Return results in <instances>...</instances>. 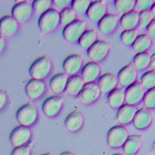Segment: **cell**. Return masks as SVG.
I'll use <instances>...</instances> for the list:
<instances>
[{
	"instance_id": "6da1fadb",
	"label": "cell",
	"mask_w": 155,
	"mask_h": 155,
	"mask_svg": "<svg viewBox=\"0 0 155 155\" xmlns=\"http://www.w3.org/2000/svg\"><path fill=\"white\" fill-rule=\"evenodd\" d=\"M129 136V131L125 126L119 124L114 125L107 133V145L111 149L121 148Z\"/></svg>"
},
{
	"instance_id": "7a4b0ae2",
	"label": "cell",
	"mask_w": 155,
	"mask_h": 155,
	"mask_svg": "<svg viewBox=\"0 0 155 155\" xmlns=\"http://www.w3.org/2000/svg\"><path fill=\"white\" fill-rule=\"evenodd\" d=\"M60 25L59 12L54 8H51L38 17V26L43 33H49L54 31Z\"/></svg>"
},
{
	"instance_id": "3957f363",
	"label": "cell",
	"mask_w": 155,
	"mask_h": 155,
	"mask_svg": "<svg viewBox=\"0 0 155 155\" xmlns=\"http://www.w3.org/2000/svg\"><path fill=\"white\" fill-rule=\"evenodd\" d=\"M52 66L50 58L47 56H42L31 64L29 68V74L32 78L43 80L50 74Z\"/></svg>"
},
{
	"instance_id": "277c9868",
	"label": "cell",
	"mask_w": 155,
	"mask_h": 155,
	"mask_svg": "<svg viewBox=\"0 0 155 155\" xmlns=\"http://www.w3.org/2000/svg\"><path fill=\"white\" fill-rule=\"evenodd\" d=\"M86 30V22L81 19H76L74 21L64 27L62 36L64 40L70 43H76Z\"/></svg>"
},
{
	"instance_id": "5b68a950",
	"label": "cell",
	"mask_w": 155,
	"mask_h": 155,
	"mask_svg": "<svg viewBox=\"0 0 155 155\" xmlns=\"http://www.w3.org/2000/svg\"><path fill=\"white\" fill-rule=\"evenodd\" d=\"M15 116L20 125L29 127L37 121L38 112L37 108L33 104L27 103L21 105L17 110Z\"/></svg>"
},
{
	"instance_id": "8992f818",
	"label": "cell",
	"mask_w": 155,
	"mask_h": 155,
	"mask_svg": "<svg viewBox=\"0 0 155 155\" xmlns=\"http://www.w3.org/2000/svg\"><path fill=\"white\" fill-rule=\"evenodd\" d=\"M101 94L99 86L96 82H88L85 83L77 97L82 104L90 105L99 99Z\"/></svg>"
},
{
	"instance_id": "52a82bcc",
	"label": "cell",
	"mask_w": 155,
	"mask_h": 155,
	"mask_svg": "<svg viewBox=\"0 0 155 155\" xmlns=\"http://www.w3.org/2000/svg\"><path fill=\"white\" fill-rule=\"evenodd\" d=\"M110 49V45L106 41L97 39L87 50V56L90 61L98 63L105 58Z\"/></svg>"
},
{
	"instance_id": "ba28073f",
	"label": "cell",
	"mask_w": 155,
	"mask_h": 155,
	"mask_svg": "<svg viewBox=\"0 0 155 155\" xmlns=\"http://www.w3.org/2000/svg\"><path fill=\"white\" fill-rule=\"evenodd\" d=\"M146 90L140 84L139 80L136 81L131 85L125 87V104L134 105H139L143 101Z\"/></svg>"
},
{
	"instance_id": "9c48e42d",
	"label": "cell",
	"mask_w": 155,
	"mask_h": 155,
	"mask_svg": "<svg viewBox=\"0 0 155 155\" xmlns=\"http://www.w3.org/2000/svg\"><path fill=\"white\" fill-rule=\"evenodd\" d=\"M64 99L58 96L53 95L48 97L42 104V111L48 117H54L58 115L63 107Z\"/></svg>"
},
{
	"instance_id": "30bf717a",
	"label": "cell",
	"mask_w": 155,
	"mask_h": 155,
	"mask_svg": "<svg viewBox=\"0 0 155 155\" xmlns=\"http://www.w3.org/2000/svg\"><path fill=\"white\" fill-rule=\"evenodd\" d=\"M32 133L29 127L17 125L14 127L9 135V140L14 147L23 146L29 141Z\"/></svg>"
},
{
	"instance_id": "8fae6325",
	"label": "cell",
	"mask_w": 155,
	"mask_h": 155,
	"mask_svg": "<svg viewBox=\"0 0 155 155\" xmlns=\"http://www.w3.org/2000/svg\"><path fill=\"white\" fill-rule=\"evenodd\" d=\"M153 115L151 110L143 106L137 110L133 120V127L137 130L147 129L153 123Z\"/></svg>"
},
{
	"instance_id": "7c38bea8",
	"label": "cell",
	"mask_w": 155,
	"mask_h": 155,
	"mask_svg": "<svg viewBox=\"0 0 155 155\" xmlns=\"http://www.w3.org/2000/svg\"><path fill=\"white\" fill-rule=\"evenodd\" d=\"M138 72L132 63L125 65L119 70L117 73L118 84L122 87H127L131 85L137 81Z\"/></svg>"
},
{
	"instance_id": "4fadbf2b",
	"label": "cell",
	"mask_w": 155,
	"mask_h": 155,
	"mask_svg": "<svg viewBox=\"0 0 155 155\" xmlns=\"http://www.w3.org/2000/svg\"><path fill=\"white\" fill-rule=\"evenodd\" d=\"M32 5L26 1L16 3L12 9V16L17 22L22 23L25 22L32 15Z\"/></svg>"
},
{
	"instance_id": "5bb4252c",
	"label": "cell",
	"mask_w": 155,
	"mask_h": 155,
	"mask_svg": "<svg viewBox=\"0 0 155 155\" xmlns=\"http://www.w3.org/2000/svg\"><path fill=\"white\" fill-rule=\"evenodd\" d=\"M46 90L47 85L43 80L31 78L27 82L25 87L27 96L32 100H37L43 96Z\"/></svg>"
},
{
	"instance_id": "9a60e30c",
	"label": "cell",
	"mask_w": 155,
	"mask_h": 155,
	"mask_svg": "<svg viewBox=\"0 0 155 155\" xmlns=\"http://www.w3.org/2000/svg\"><path fill=\"white\" fill-rule=\"evenodd\" d=\"M107 13V8L103 1L91 2L87 10L86 15L91 23H98Z\"/></svg>"
},
{
	"instance_id": "2e32d148",
	"label": "cell",
	"mask_w": 155,
	"mask_h": 155,
	"mask_svg": "<svg viewBox=\"0 0 155 155\" xmlns=\"http://www.w3.org/2000/svg\"><path fill=\"white\" fill-rule=\"evenodd\" d=\"M83 66L82 56L78 54H72L65 58L62 63V68L67 75L73 76L78 74Z\"/></svg>"
},
{
	"instance_id": "e0dca14e",
	"label": "cell",
	"mask_w": 155,
	"mask_h": 155,
	"mask_svg": "<svg viewBox=\"0 0 155 155\" xmlns=\"http://www.w3.org/2000/svg\"><path fill=\"white\" fill-rule=\"evenodd\" d=\"M137 110L136 106L124 104L117 109L115 116L116 121L118 124L124 126L131 124L133 122Z\"/></svg>"
},
{
	"instance_id": "ac0fdd59",
	"label": "cell",
	"mask_w": 155,
	"mask_h": 155,
	"mask_svg": "<svg viewBox=\"0 0 155 155\" xmlns=\"http://www.w3.org/2000/svg\"><path fill=\"white\" fill-rule=\"evenodd\" d=\"M97 84L101 94H107L118 86L117 76L111 72L102 74L97 80Z\"/></svg>"
},
{
	"instance_id": "d6986e66",
	"label": "cell",
	"mask_w": 155,
	"mask_h": 155,
	"mask_svg": "<svg viewBox=\"0 0 155 155\" xmlns=\"http://www.w3.org/2000/svg\"><path fill=\"white\" fill-rule=\"evenodd\" d=\"M81 77L85 83L96 82L101 75V68L98 63L87 62L81 70Z\"/></svg>"
},
{
	"instance_id": "ffe728a7",
	"label": "cell",
	"mask_w": 155,
	"mask_h": 155,
	"mask_svg": "<svg viewBox=\"0 0 155 155\" xmlns=\"http://www.w3.org/2000/svg\"><path fill=\"white\" fill-rule=\"evenodd\" d=\"M119 19L117 15L114 13H107L99 22L97 23V29L104 35H110L117 28Z\"/></svg>"
},
{
	"instance_id": "44dd1931",
	"label": "cell",
	"mask_w": 155,
	"mask_h": 155,
	"mask_svg": "<svg viewBox=\"0 0 155 155\" xmlns=\"http://www.w3.org/2000/svg\"><path fill=\"white\" fill-rule=\"evenodd\" d=\"M84 123V117L81 111L74 110L66 116L64 119V125L68 131L72 133L79 131Z\"/></svg>"
},
{
	"instance_id": "7402d4cb",
	"label": "cell",
	"mask_w": 155,
	"mask_h": 155,
	"mask_svg": "<svg viewBox=\"0 0 155 155\" xmlns=\"http://www.w3.org/2000/svg\"><path fill=\"white\" fill-rule=\"evenodd\" d=\"M18 28L19 23L12 15H5L0 18V35L2 37L13 36Z\"/></svg>"
},
{
	"instance_id": "603a6c76",
	"label": "cell",
	"mask_w": 155,
	"mask_h": 155,
	"mask_svg": "<svg viewBox=\"0 0 155 155\" xmlns=\"http://www.w3.org/2000/svg\"><path fill=\"white\" fill-rule=\"evenodd\" d=\"M142 144V137L138 134L129 135L122 146L123 154L124 155H136Z\"/></svg>"
},
{
	"instance_id": "cb8c5ba5",
	"label": "cell",
	"mask_w": 155,
	"mask_h": 155,
	"mask_svg": "<svg viewBox=\"0 0 155 155\" xmlns=\"http://www.w3.org/2000/svg\"><path fill=\"white\" fill-rule=\"evenodd\" d=\"M68 78V76L65 73H56L51 78L48 86L55 94H61L65 91Z\"/></svg>"
},
{
	"instance_id": "d4e9b609",
	"label": "cell",
	"mask_w": 155,
	"mask_h": 155,
	"mask_svg": "<svg viewBox=\"0 0 155 155\" xmlns=\"http://www.w3.org/2000/svg\"><path fill=\"white\" fill-rule=\"evenodd\" d=\"M139 12L135 9L121 15L119 19V25L123 30H134L139 26Z\"/></svg>"
},
{
	"instance_id": "484cf974",
	"label": "cell",
	"mask_w": 155,
	"mask_h": 155,
	"mask_svg": "<svg viewBox=\"0 0 155 155\" xmlns=\"http://www.w3.org/2000/svg\"><path fill=\"white\" fill-rule=\"evenodd\" d=\"M85 84L80 75L70 76L67 81L65 92L72 96H78Z\"/></svg>"
},
{
	"instance_id": "4316f807",
	"label": "cell",
	"mask_w": 155,
	"mask_h": 155,
	"mask_svg": "<svg viewBox=\"0 0 155 155\" xmlns=\"http://www.w3.org/2000/svg\"><path fill=\"white\" fill-rule=\"evenodd\" d=\"M107 104L113 109H117L125 104V89L122 87H117L107 94Z\"/></svg>"
},
{
	"instance_id": "83f0119b",
	"label": "cell",
	"mask_w": 155,
	"mask_h": 155,
	"mask_svg": "<svg viewBox=\"0 0 155 155\" xmlns=\"http://www.w3.org/2000/svg\"><path fill=\"white\" fill-rule=\"evenodd\" d=\"M153 40L146 33L139 34L135 42L131 45V48L135 53L148 52L152 46Z\"/></svg>"
},
{
	"instance_id": "f1b7e54d",
	"label": "cell",
	"mask_w": 155,
	"mask_h": 155,
	"mask_svg": "<svg viewBox=\"0 0 155 155\" xmlns=\"http://www.w3.org/2000/svg\"><path fill=\"white\" fill-rule=\"evenodd\" d=\"M150 56L149 52L137 53L133 56L131 63L138 72L144 71L150 66Z\"/></svg>"
},
{
	"instance_id": "f546056e",
	"label": "cell",
	"mask_w": 155,
	"mask_h": 155,
	"mask_svg": "<svg viewBox=\"0 0 155 155\" xmlns=\"http://www.w3.org/2000/svg\"><path fill=\"white\" fill-rule=\"evenodd\" d=\"M97 40V34L94 29H86L78 41V45L83 49L87 50Z\"/></svg>"
},
{
	"instance_id": "4dcf8cb0",
	"label": "cell",
	"mask_w": 155,
	"mask_h": 155,
	"mask_svg": "<svg viewBox=\"0 0 155 155\" xmlns=\"http://www.w3.org/2000/svg\"><path fill=\"white\" fill-rule=\"evenodd\" d=\"M135 0H115L114 8L121 15L135 9Z\"/></svg>"
},
{
	"instance_id": "1f68e13d",
	"label": "cell",
	"mask_w": 155,
	"mask_h": 155,
	"mask_svg": "<svg viewBox=\"0 0 155 155\" xmlns=\"http://www.w3.org/2000/svg\"><path fill=\"white\" fill-rule=\"evenodd\" d=\"M145 90L155 87V71L151 69L144 72L139 80Z\"/></svg>"
},
{
	"instance_id": "d6a6232c",
	"label": "cell",
	"mask_w": 155,
	"mask_h": 155,
	"mask_svg": "<svg viewBox=\"0 0 155 155\" xmlns=\"http://www.w3.org/2000/svg\"><path fill=\"white\" fill-rule=\"evenodd\" d=\"M76 15V13L70 7H67L66 8L61 9L59 12L60 24L64 27L68 25V24L77 19Z\"/></svg>"
},
{
	"instance_id": "836d02e7",
	"label": "cell",
	"mask_w": 155,
	"mask_h": 155,
	"mask_svg": "<svg viewBox=\"0 0 155 155\" xmlns=\"http://www.w3.org/2000/svg\"><path fill=\"white\" fill-rule=\"evenodd\" d=\"M138 32L136 29L123 30L119 36L121 43L126 47H131L138 36Z\"/></svg>"
},
{
	"instance_id": "e575fe53",
	"label": "cell",
	"mask_w": 155,
	"mask_h": 155,
	"mask_svg": "<svg viewBox=\"0 0 155 155\" xmlns=\"http://www.w3.org/2000/svg\"><path fill=\"white\" fill-rule=\"evenodd\" d=\"M90 0H73L70 3L71 8L76 15H82L86 14L91 3Z\"/></svg>"
},
{
	"instance_id": "d590c367",
	"label": "cell",
	"mask_w": 155,
	"mask_h": 155,
	"mask_svg": "<svg viewBox=\"0 0 155 155\" xmlns=\"http://www.w3.org/2000/svg\"><path fill=\"white\" fill-rule=\"evenodd\" d=\"M33 11L41 15L51 8L52 1L50 0H34L32 2Z\"/></svg>"
},
{
	"instance_id": "8d00e7d4",
	"label": "cell",
	"mask_w": 155,
	"mask_h": 155,
	"mask_svg": "<svg viewBox=\"0 0 155 155\" xmlns=\"http://www.w3.org/2000/svg\"><path fill=\"white\" fill-rule=\"evenodd\" d=\"M142 102L143 106L149 110H155V87L146 90Z\"/></svg>"
},
{
	"instance_id": "74e56055",
	"label": "cell",
	"mask_w": 155,
	"mask_h": 155,
	"mask_svg": "<svg viewBox=\"0 0 155 155\" xmlns=\"http://www.w3.org/2000/svg\"><path fill=\"white\" fill-rule=\"evenodd\" d=\"M153 17L150 10L139 12V27L140 29H146L150 23L152 21Z\"/></svg>"
},
{
	"instance_id": "f35d334b",
	"label": "cell",
	"mask_w": 155,
	"mask_h": 155,
	"mask_svg": "<svg viewBox=\"0 0 155 155\" xmlns=\"http://www.w3.org/2000/svg\"><path fill=\"white\" fill-rule=\"evenodd\" d=\"M154 3L152 0H137L135 9L138 12L150 10Z\"/></svg>"
},
{
	"instance_id": "ab89813d",
	"label": "cell",
	"mask_w": 155,
	"mask_h": 155,
	"mask_svg": "<svg viewBox=\"0 0 155 155\" xmlns=\"http://www.w3.org/2000/svg\"><path fill=\"white\" fill-rule=\"evenodd\" d=\"M31 149L27 144L14 147L10 155H31Z\"/></svg>"
},
{
	"instance_id": "60d3db41",
	"label": "cell",
	"mask_w": 155,
	"mask_h": 155,
	"mask_svg": "<svg viewBox=\"0 0 155 155\" xmlns=\"http://www.w3.org/2000/svg\"><path fill=\"white\" fill-rule=\"evenodd\" d=\"M72 1L70 0H52V4L55 6L56 8L62 9L64 8L69 7Z\"/></svg>"
},
{
	"instance_id": "b9f144b4",
	"label": "cell",
	"mask_w": 155,
	"mask_h": 155,
	"mask_svg": "<svg viewBox=\"0 0 155 155\" xmlns=\"http://www.w3.org/2000/svg\"><path fill=\"white\" fill-rule=\"evenodd\" d=\"M146 33L152 38V39H155V19H153L152 21L147 27L145 29Z\"/></svg>"
},
{
	"instance_id": "7bdbcfd3",
	"label": "cell",
	"mask_w": 155,
	"mask_h": 155,
	"mask_svg": "<svg viewBox=\"0 0 155 155\" xmlns=\"http://www.w3.org/2000/svg\"><path fill=\"white\" fill-rule=\"evenodd\" d=\"M7 101H8V96L4 91L0 90V110L5 106Z\"/></svg>"
},
{
	"instance_id": "ee69618b",
	"label": "cell",
	"mask_w": 155,
	"mask_h": 155,
	"mask_svg": "<svg viewBox=\"0 0 155 155\" xmlns=\"http://www.w3.org/2000/svg\"><path fill=\"white\" fill-rule=\"evenodd\" d=\"M150 69L154 70L155 71V52L150 56Z\"/></svg>"
},
{
	"instance_id": "f6af8a7d",
	"label": "cell",
	"mask_w": 155,
	"mask_h": 155,
	"mask_svg": "<svg viewBox=\"0 0 155 155\" xmlns=\"http://www.w3.org/2000/svg\"><path fill=\"white\" fill-rule=\"evenodd\" d=\"M5 45V38L0 35V54H1L3 51V50H4Z\"/></svg>"
},
{
	"instance_id": "bcb514c9",
	"label": "cell",
	"mask_w": 155,
	"mask_h": 155,
	"mask_svg": "<svg viewBox=\"0 0 155 155\" xmlns=\"http://www.w3.org/2000/svg\"><path fill=\"white\" fill-rule=\"evenodd\" d=\"M150 12L151 14H152V16L153 17V19H155V2H154L152 7L150 8Z\"/></svg>"
},
{
	"instance_id": "7dc6e473",
	"label": "cell",
	"mask_w": 155,
	"mask_h": 155,
	"mask_svg": "<svg viewBox=\"0 0 155 155\" xmlns=\"http://www.w3.org/2000/svg\"><path fill=\"white\" fill-rule=\"evenodd\" d=\"M59 155H74L72 152L68 150H66V151H63L62 153H61Z\"/></svg>"
},
{
	"instance_id": "c3c4849f",
	"label": "cell",
	"mask_w": 155,
	"mask_h": 155,
	"mask_svg": "<svg viewBox=\"0 0 155 155\" xmlns=\"http://www.w3.org/2000/svg\"><path fill=\"white\" fill-rule=\"evenodd\" d=\"M151 153L153 155H155V140L152 144V147H151Z\"/></svg>"
},
{
	"instance_id": "681fc988",
	"label": "cell",
	"mask_w": 155,
	"mask_h": 155,
	"mask_svg": "<svg viewBox=\"0 0 155 155\" xmlns=\"http://www.w3.org/2000/svg\"><path fill=\"white\" fill-rule=\"evenodd\" d=\"M112 155H124L123 153H115L114 154H113Z\"/></svg>"
},
{
	"instance_id": "f907efd6",
	"label": "cell",
	"mask_w": 155,
	"mask_h": 155,
	"mask_svg": "<svg viewBox=\"0 0 155 155\" xmlns=\"http://www.w3.org/2000/svg\"><path fill=\"white\" fill-rule=\"evenodd\" d=\"M41 155H52V154L51 153H43V154H42Z\"/></svg>"
}]
</instances>
